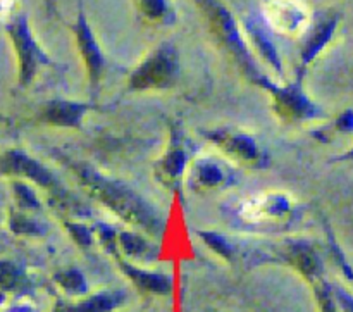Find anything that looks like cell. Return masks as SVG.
Instances as JSON below:
<instances>
[{"label":"cell","mask_w":353,"mask_h":312,"mask_svg":"<svg viewBox=\"0 0 353 312\" xmlns=\"http://www.w3.org/2000/svg\"><path fill=\"white\" fill-rule=\"evenodd\" d=\"M262 17L274 33L300 37L310 23V14L302 0H264Z\"/></svg>","instance_id":"obj_1"},{"label":"cell","mask_w":353,"mask_h":312,"mask_svg":"<svg viewBox=\"0 0 353 312\" xmlns=\"http://www.w3.org/2000/svg\"><path fill=\"white\" fill-rule=\"evenodd\" d=\"M272 209V202L269 197L257 195L248 199L241 207V217L248 223H261L269 217V211Z\"/></svg>","instance_id":"obj_2"},{"label":"cell","mask_w":353,"mask_h":312,"mask_svg":"<svg viewBox=\"0 0 353 312\" xmlns=\"http://www.w3.org/2000/svg\"><path fill=\"white\" fill-rule=\"evenodd\" d=\"M112 306H116V300L112 297H97L92 302H86V306H83L81 309H59L57 312H102L105 309H110Z\"/></svg>","instance_id":"obj_3"},{"label":"cell","mask_w":353,"mask_h":312,"mask_svg":"<svg viewBox=\"0 0 353 312\" xmlns=\"http://www.w3.org/2000/svg\"><path fill=\"white\" fill-rule=\"evenodd\" d=\"M145 7H148V14H152V16H159V14H162V0H143Z\"/></svg>","instance_id":"obj_4"},{"label":"cell","mask_w":353,"mask_h":312,"mask_svg":"<svg viewBox=\"0 0 353 312\" xmlns=\"http://www.w3.org/2000/svg\"><path fill=\"white\" fill-rule=\"evenodd\" d=\"M338 297H340V302L341 306H343L345 312H353V299L350 295H347L345 292H341V290H338Z\"/></svg>","instance_id":"obj_5"}]
</instances>
